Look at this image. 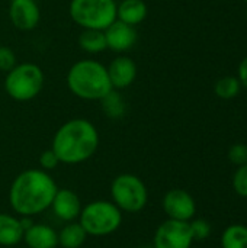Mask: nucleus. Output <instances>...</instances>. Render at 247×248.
<instances>
[{
    "mask_svg": "<svg viewBox=\"0 0 247 248\" xmlns=\"http://www.w3.org/2000/svg\"><path fill=\"white\" fill-rule=\"evenodd\" d=\"M100 109L105 116L109 119H121L127 112V103L124 96L119 93V90H111L105 97L100 100Z\"/></svg>",
    "mask_w": 247,
    "mask_h": 248,
    "instance_id": "19",
    "label": "nucleus"
},
{
    "mask_svg": "<svg viewBox=\"0 0 247 248\" xmlns=\"http://www.w3.org/2000/svg\"><path fill=\"white\" fill-rule=\"evenodd\" d=\"M233 189L239 196L247 198V163L237 167L233 176Z\"/></svg>",
    "mask_w": 247,
    "mask_h": 248,
    "instance_id": "23",
    "label": "nucleus"
},
{
    "mask_svg": "<svg viewBox=\"0 0 247 248\" xmlns=\"http://www.w3.org/2000/svg\"><path fill=\"white\" fill-rule=\"evenodd\" d=\"M25 228L22 221L9 214H0V246L13 247L23 240Z\"/></svg>",
    "mask_w": 247,
    "mask_h": 248,
    "instance_id": "16",
    "label": "nucleus"
},
{
    "mask_svg": "<svg viewBox=\"0 0 247 248\" xmlns=\"http://www.w3.org/2000/svg\"><path fill=\"white\" fill-rule=\"evenodd\" d=\"M240 81L236 77H223L215 83V94L221 99H233L240 92Z\"/></svg>",
    "mask_w": 247,
    "mask_h": 248,
    "instance_id": "21",
    "label": "nucleus"
},
{
    "mask_svg": "<svg viewBox=\"0 0 247 248\" xmlns=\"http://www.w3.org/2000/svg\"><path fill=\"white\" fill-rule=\"evenodd\" d=\"M68 13L82 29L105 31L116 20V0H71Z\"/></svg>",
    "mask_w": 247,
    "mask_h": 248,
    "instance_id": "6",
    "label": "nucleus"
},
{
    "mask_svg": "<svg viewBox=\"0 0 247 248\" xmlns=\"http://www.w3.org/2000/svg\"><path fill=\"white\" fill-rule=\"evenodd\" d=\"M77 44L82 51L90 55H96L108 49L105 32L98 29H82L77 38Z\"/></svg>",
    "mask_w": 247,
    "mask_h": 248,
    "instance_id": "17",
    "label": "nucleus"
},
{
    "mask_svg": "<svg viewBox=\"0 0 247 248\" xmlns=\"http://www.w3.org/2000/svg\"><path fill=\"white\" fill-rule=\"evenodd\" d=\"M17 64L16 54L12 48L0 45V71L7 73Z\"/></svg>",
    "mask_w": 247,
    "mask_h": 248,
    "instance_id": "24",
    "label": "nucleus"
},
{
    "mask_svg": "<svg viewBox=\"0 0 247 248\" xmlns=\"http://www.w3.org/2000/svg\"><path fill=\"white\" fill-rule=\"evenodd\" d=\"M49 208H52V212L58 219L64 222H73L79 219L83 206L76 192L63 187V189H57Z\"/></svg>",
    "mask_w": 247,
    "mask_h": 248,
    "instance_id": "13",
    "label": "nucleus"
},
{
    "mask_svg": "<svg viewBox=\"0 0 247 248\" xmlns=\"http://www.w3.org/2000/svg\"><path fill=\"white\" fill-rule=\"evenodd\" d=\"M29 248H57L58 232L45 224H32L25 230L23 240Z\"/></svg>",
    "mask_w": 247,
    "mask_h": 248,
    "instance_id": "14",
    "label": "nucleus"
},
{
    "mask_svg": "<svg viewBox=\"0 0 247 248\" xmlns=\"http://www.w3.org/2000/svg\"><path fill=\"white\" fill-rule=\"evenodd\" d=\"M58 164H60V160H58L57 154H55L51 148L41 153V155H39V166H41V170H44V171H51V170L57 169Z\"/></svg>",
    "mask_w": 247,
    "mask_h": 248,
    "instance_id": "25",
    "label": "nucleus"
},
{
    "mask_svg": "<svg viewBox=\"0 0 247 248\" xmlns=\"http://www.w3.org/2000/svg\"><path fill=\"white\" fill-rule=\"evenodd\" d=\"M99 147L98 128L84 118L64 122L54 134L51 150L57 154L60 164H80L95 155Z\"/></svg>",
    "mask_w": 247,
    "mask_h": 248,
    "instance_id": "2",
    "label": "nucleus"
},
{
    "mask_svg": "<svg viewBox=\"0 0 247 248\" xmlns=\"http://www.w3.org/2000/svg\"><path fill=\"white\" fill-rule=\"evenodd\" d=\"M246 16H247V12H246Z\"/></svg>",
    "mask_w": 247,
    "mask_h": 248,
    "instance_id": "30",
    "label": "nucleus"
},
{
    "mask_svg": "<svg viewBox=\"0 0 247 248\" xmlns=\"http://www.w3.org/2000/svg\"><path fill=\"white\" fill-rule=\"evenodd\" d=\"M57 185L48 171L28 169L19 173L9 190L10 208L20 217H33L51 206Z\"/></svg>",
    "mask_w": 247,
    "mask_h": 248,
    "instance_id": "1",
    "label": "nucleus"
},
{
    "mask_svg": "<svg viewBox=\"0 0 247 248\" xmlns=\"http://www.w3.org/2000/svg\"><path fill=\"white\" fill-rule=\"evenodd\" d=\"M106 46L115 54H125L137 42V29L135 26L127 25L121 20L112 22L105 31Z\"/></svg>",
    "mask_w": 247,
    "mask_h": 248,
    "instance_id": "11",
    "label": "nucleus"
},
{
    "mask_svg": "<svg viewBox=\"0 0 247 248\" xmlns=\"http://www.w3.org/2000/svg\"><path fill=\"white\" fill-rule=\"evenodd\" d=\"M45 76L39 65L33 62L16 64L4 77V92L16 102H29L44 89Z\"/></svg>",
    "mask_w": 247,
    "mask_h": 248,
    "instance_id": "4",
    "label": "nucleus"
},
{
    "mask_svg": "<svg viewBox=\"0 0 247 248\" xmlns=\"http://www.w3.org/2000/svg\"><path fill=\"white\" fill-rule=\"evenodd\" d=\"M66 83L73 96L87 102H99L112 90L106 65L92 58L76 61L67 71Z\"/></svg>",
    "mask_w": 247,
    "mask_h": 248,
    "instance_id": "3",
    "label": "nucleus"
},
{
    "mask_svg": "<svg viewBox=\"0 0 247 248\" xmlns=\"http://www.w3.org/2000/svg\"><path fill=\"white\" fill-rule=\"evenodd\" d=\"M245 1H246V3H247V0H245Z\"/></svg>",
    "mask_w": 247,
    "mask_h": 248,
    "instance_id": "29",
    "label": "nucleus"
},
{
    "mask_svg": "<svg viewBox=\"0 0 247 248\" xmlns=\"http://www.w3.org/2000/svg\"><path fill=\"white\" fill-rule=\"evenodd\" d=\"M148 13V7L144 0H121L116 1V19L131 25L137 26L140 25Z\"/></svg>",
    "mask_w": 247,
    "mask_h": 248,
    "instance_id": "15",
    "label": "nucleus"
},
{
    "mask_svg": "<svg viewBox=\"0 0 247 248\" xmlns=\"http://www.w3.org/2000/svg\"><path fill=\"white\" fill-rule=\"evenodd\" d=\"M112 202L122 212L137 214L143 211L148 201V192L144 182L130 173L116 176L111 183Z\"/></svg>",
    "mask_w": 247,
    "mask_h": 248,
    "instance_id": "7",
    "label": "nucleus"
},
{
    "mask_svg": "<svg viewBox=\"0 0 247 248\" xmlns=\"http://www.w3.org/2000/svg\"><path fill=\"white\" fill-rule=\"evenodd\" d=\"M9 20L17 31H33L41 20V9L36 0H10L7 9Z\"/></svg>",
    "mask_w": 247,
    "mask_h": 248,
    "instance_id": "10",
    "label": "nucleus"
},
{
    "mask_svg": "<svg viewBox=\"0 0 247 248\" xmlns=\"http://www.w3.org/2000/svg\"><path fill=\"white\" fill-rule=\"evenodd\" d=\"M79 222L87 235L105 237L121 227L122 212L114 202L95 201L82 208Z\"/></svg>",
    "mask_w": 247,
    "mask_h": 248,
    "instance_id": "5",
    "label": "nucleus"
},
{
    "mask_svg": "<svg viewBox=\"0 0 247 248\" xmlns=\"http://www.w3.org/2000/svg\"><path fill=\"white\" fill-rule=\"evenodd\" d=\"M239 81L247 89V57L243 58V61L239 65Z\"/></svg>",
    "mask_w": 247,
    "mask_h": 248,
    "instance_id": "27",
    "label": "nucleus"
},
{
    "mask_svg": "<svg viewBox=\"0 0 247 248\" xmlns=\"http://www.w3.org/2000/svg\"><path fill=\"white\" fill-rule=\"evenodd\" d=\"M0 45H1V39H0Z\"/></svg>",
    "mask_w": 247,
    "mask_h": 248,
    "instance_id": "28",
    "label": "nucleus"
},
{
    "mask_svg": "<svg viewBox=\"0 0 247 248\" xmlns=\"http://www.w3.org/2000/svg\"><path fill=\"white\" fill-rule=\"evenodd\" d=\"M192 243L189 222L167 219L156 230L153 248H191Z\"/></svg>",
    "mask_w": 247,
    "mask_h": 248,
    "instance_id": "8",
    "label": "nucleus"
},
{
    "mask_svg": "<svg viewBox=\"0 0 247 248\" xmlns=\"http://www.w3.org/2000/svg\"><path fill=\"white\" fill-rule=\"evenodd\" d=\"M87 238L80 222H67L58 234V246L63 248H80Z\"/></svg>",
    "mask_w": 247,
    "mask_h": 248,
    "instance_id": "18",
    "label": "nucleus"
},
{
    "mask_svg": "<svg viewBox=\"0 0 247 248\" xmlns=\"http://www.w3.org/2000/svg\"><path fill=\"white\" fill-rule=\"evenodd\" d=\"M9 1H10V0H9Z\"/></svg>",
    "mask_w": 247,
    "mask_h": 248,
    "instance_id": "31",
    "label": "nucleus"
},
{
    "mask_svg": "<svg viewBox=\"0 0 247 248\" xmlns=\"http://www.w3.org/2000/svg\"><path fill=\"white\" fill-rule=\"evenodd\" d=\"M109 81L114 90H124L134 84L137 78V64L128 55L119 54L106 67Z\"/></svg>",
    "mask_w": 247,
    "mask_h": 248,
    "instance_id": "12",
    "label": "nucleus"
},
{
    "mask_svg": "<svg viewBox=\"0 0 247 248\" xmlns=\"http://www.w3.org/2000/svg\"><path fill=\"white\" fill-rule=\"evenodd\" d=\"M163 211L167 215V219L189 222L195 212L197 203L192 195L183 189H172L163 198Z\"/></svg>",
    "mask_w": 247,
    "mask_h": 248,
    "instance_id": "9",
    "label": "nucleus"
},
{
    "mask_svg": "<svg viewBox=\"0 0 247 248\" xmlns=\"http://www.w3.org/2000/svg\"><path fill=\"white\" fill-rule=\"evenodd\" d=\"M223 248H247V227L234 224L224 230L221 235Z\"/></svg>",
    "mask_w": 247,
    "mask_h": 248,
    "instance_id": "20",
    "label": "nucleus"
},
{
    "mask_svg": "<svg viewBox=\"0 0 247 248\" xmlns=\"http://www.w3.org/2000/svg\"><path fill=\"white\" fill-rule=\"evenodd\" d=\"M189 228L194 241H204L211 235V224L205 219L189 221Z\"/></svg>",
    "mask_w": 247,
    "mask_h": 248,
    "instance_id": "22",
    "label": "nucleus"
},
{
    "mask_svg": "<svg viewBox=\"0 0 247 248\" xmlns=\"http://www.w3.org/2000/svg\"><path fill=\"white\" fill-rule=\"evenodd\" d=\"M229 160L239 166H243L247 163V145L245 144H234L230 150H229Z\"/></svg>",
    "mask_w": 247,
    "mask_h": 248,
    "instance_id": "26",
    "label": "nucleus"
}]
</instances>
